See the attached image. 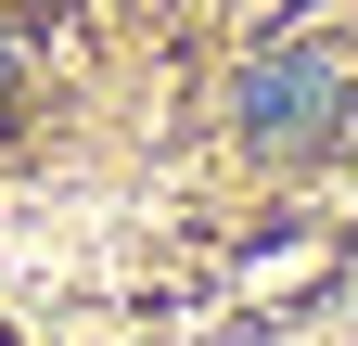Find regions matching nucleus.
Wrapping results in <instances>:
<instances>
[{"label": "nucleus", "instance_id": "nucleus-1", "mask_svg": "<svg viewBox=\"0 0 358 346\" xmlns=\"http://www.w3.org/2000/svg\"><path fill=\"white\" fill-rule=\"evenodd\" d=\"M0 103H13V39H0Z\"/></svg>", "mask_w": 358, "mask_h": 346}]
</instances>
